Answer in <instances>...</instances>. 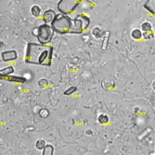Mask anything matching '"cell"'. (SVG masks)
<instances>
[{
    "label": "cell",
    "instance_id": "8",
    "mask_svg": "<svg viewBox=\"0 0 155 155\" xmlns=\"http://www.w3.org/2000/svg\"><path fill=\"white\" fill-rule=\"evenodd\" d=\"M144 6L147 11L155 16V0H147Z\"/></svg>",
    "mask_w": 155,
    "mask_h": 155
},
{
    "label": "cell",
    "instance_id": "12",
    "mask_svg": "<svg viewBox=\"0 0 155 155\" xmlns=\"http://www.w3.org/2000/svg\"><path fill=\"white\" fill-rule=\"evenodd\" d=\"M6 79L8 81H14V82H19V83H23L26 81V79L23 77H20V76H16V75H9L8 76V78L6 77Z\"/></svg>",
    "mask_w": 155,
    "mask_h": 155
},
{
    "label": "cell",
    "instance_id": "16",
    "mask_svg": "<svg viewBox=\"0 0 155 155\" xmlns=\"http://www.w3.org/2000/svg\"><path fill=\"white\" fill-rule=\"evenodd\" d=\"M54 154V147L51 144H46L43 150V155H52Z\"/></svg>",
    "mask_w": 155,
    "mask_h": 155
},
{
    "label": "cell",
    "instance_id": "18",
    "mask_svg": "<svg viewBox=\"0 0 155 155\" xmlns=\"http://www.w3.org/2000/svg\"><path fill=\"white\" fill-rule=\"evenodd\" d=\"M45 146H46V142H45L44 140L40 139L36 142V147H37V150L43 151L44 147H45Z\"/></svg>",
    "mask_w": 155,
    "mask_h": 155
},
{
    "label": "cell",
    "instance_id": "11",
    "mask_svg": "<svg viewBox=\"0 0 155 155\" xmlns=\"http://www.w3.org/2000/svg\"><path fill=\"white\" fill-rule=\"evenodd\" d=\"M106 32L105 30H102V28L99 27V26H95V28H93L92 30V35L95 38H101V37H103L106 34Z\"/></svg>",
    "mask_w": 155,
    "mask_h": 155
},
{
    "label": "cell",
    "instance_id": "13",
    "mask_svg": "<svg viewBox=\"0 0 155 155\" xmlns=\"http://www.w3.org/2000/svg\"><path fill=\"white\" fill-rule=\"evenodd\" d=\"M30 12H31V14H32L33 16H35V17H39L42 13V9L39 6L34 5V6H33L31 7Z\"/></svg>",
    "mask_w": 155,
    "mask_h": 155
},
{
    "label": "cell",
    "instance_id": "23",
    "mask_svg": "<svg viewBox=\"0 0 155 155\" xmlns=\"http://www.w3.org/2000/svg\"><path fill=\"white\" fill-rule=\"evenodd\" d=\"M45 113H49V112L47 109H42L40 111L39 114H40V117L41 118H47V117H48V116L47 115H45Z\"/></svg>",
    "mask_w": 155,
    "mask_h": 155
},
{
    "label": "cell",
    "instance_id": "21",
    "mask_svg": "<svg viewBox=\"0 0 155 155\" xmlns=\"http://www.w3.org/2000/svg\"><path fill=\"white\" fill-rule=\"evenodd\" d=\"M77 91V87L75 86H71L69 88H67V90L65 91L64 92V95H72L73 93H74Z\"/></svg>",
    "mask_w": 155,
    "mask_h": 155
},
{
    "label": "cell",
    "instance_id": "19",
    "mask_svg": "<svg viewBox=\"0 0 155 155\" xmlns=\"http://www.w3.org/2000/svg\"><path fill=\"white\" fill-rule=\"evenodd\" d=\"M141 30L143 32H147L152 30V25L149 22H144L141 24Z\"/></svg>",
    "mask_w": 155,
    "mask_h": 155
},
{
    "label": "cell",
    "instance_id": "24",
    "mask_svg": "<svg viewBox=\"0 0 155 155\" xmlns=\"http://www.w3.org/2000/svg\"><path fill=\"white\" fill-rule=\"evenodd\" d=\"M152 88H153L154 90L155 91V80L153 81V83H152Z\"/></svg>",
    "mask_w": 155,
    "mask_h": 155
},
{
    "label": "cell",
    "instance_id": "22",
    "mask_svg": "<svg viewBox=\"0 0 155 155\" xmlns=\"http://www.w3.org/2000/svg\"><path fill=\"white\" fill-rule=\"evenodd\" d=\"M38 85H39L40 88H46L47 86L48 85V81L47 80L45 79H40L38 81Z\"/></svg>",
    "mask_w": 155,
    "mask_h": 155
},
{
    "label": "cell",
    "instance_id": "17",
    "mask_svg": "<svg viewBox=\"0 0 155 155\" xmlns=\"http://www.w3.org/2000/svg\"><path fill=\"white\" fill-rule=\"evenodd\" d=\"M109 120V116L106 114H100L99 116H98V122L101 124H106L108 123Z\"/></svg>",
    "mask_w": 155,
    "mask_h": 155
},
{
    "label": "cell",
    "instance_id": "1",
    "mask_svg": "<svg viewBox=\"0 0 155 155\" xmlns=\"http://www.w3.org/2000/svg\"><path fill=\"white\" fill-rule=\"evenodd\" d=\"M53 58V47L48 44L29 43L26 47L25 62L49 67Z\"/></svg>",
    "mask_w": 155,
    "mask_h": 155
},
{
    "label": "cell",
    "instance_id": "2",
    "mask_svg": "<svg viewBox=\"0 0 155 155\" xmlns=\"http://www.w3.org/2000/svg\"><path fill=\"white\" fill-rule=\"evenodd\" d=\"M55 32L60 34H66V33H75L77 34L76 29L74 27V19L64 13L57 14V16L51 23Z\"/></svg>",
    "mask_w": 155,
    "mask_h": 155
},
{
    "label": "cell",
    "instance_id": "14",
    "mask_svg": "<svg viewBox=\"0 0 155 155\" xmlns=\"http://www.w3.org/2000/svg\"><path fill=\"white\" fill-rule=\"evenodd\" d=\"M110 34H111L110 31H106V34H105V36L103 37V41H102V50H103V51H105V50H106L107 49V47H108V44H109Z\"/></svg>",
    "mask_w": 155,
    "mask_h": 155
},
{
    "label": "cell",
    "instance_id": "3",
    "mask_svg": "<svg viewBox=\"0 0 155 155\" xmlns=\"http://www.w3.org/2000/svg\"><path fill=\"white\" fill-rule=\"evenodd\" d=\"M54 30L51 25L47 23H44L40 25L37 27L33 29L32 33L33 36L37 38V40L40 44H48L53 38Z\"/></svg>",
    "mask_w": 155,
    "mask_h": 155
},
{
    "label": "cell",
    "instance_id": "6",
    "mask_svg": "<svg viewBox=\"0 0 155 155\" xmlns=\"http://www.w3.org/2000/svg\"><path fill=\"white\" fill-rule=\"evenodd\" d=\"M2 60L4 62H9L17 59V53L15 50H10V51H3L1 54Z\"/></svg>",
    "mask_w": 155,
    "mask_h": 155
},
{
    "label": "cell",
    "instance_id": "7",
    "mask_svg": "<svg viewBox=\"0 0 155 155\" xmlns=\"http://www.w3.org/2000/svg\"><path fill=\"white\" fill-rule=\"evenodd\" d=\"M56 16H57V14H56L54 10H53V9H47L44 13L42 19H43L44 23H47V24L50 23L51 24L56 17Z\"/></svg>",
    "mask_w": 155,
    "mask_h": 155
},
{
    "label": "cell",
    "instance_id": "10",
    "mask_svg": "<svg viewBox=\"0 0 155 155\" xmlns=\"http://www.w3.org/2000/svg\"><path fill=\"white\" fill-rule=\"evenodd\" d=\"M14 72H15V69L13 66H8L0 70V76L8 77L11 75L12 74H13Z\"/></svg>",
    "mask_w": 155,
    "mask_h": 155
},
{
    "label": "cell",
    "instance_id": "25",
    "mask_svg": "<svg viewBox=\"0 0 155 155\" xmlns=\"http://www.w3.org/2000/svg\"><path fill=\"white\" fill-rule=\"evenodd\" d=\"M86 133H87V134H92V133L91 130H88L87 131H86Z\"/></svg>",
    "mask_w": 155,
    "mask_h": 155
},
{
    "label": "cell",
    "instance_id": "9",
    "mask_svg": "<svg viewBox=\"0 0 155 155\" xmlns=\"http://www.w3.org/2000/svg\"><path fill=\"white\" fill-rule=\"evenodd\" d=\"M102 86L104 89H109L115 87V81L112 78H106L102 81Z\"/></svg>",
    "mask_w": 155,
    "mask_h": 155
},
{
    "label": "cell",
    "instance_id": "20",
    "mask_svg": "<svg viewBox=\"0 0 155 155\" xmlns=\"http://www.w3.org/2000/svg\"><path fill=\"white\" fill-rule=\"evenodd\" d=\"M154 37V33L153 30L147 31V32H143V38L145 40H151Z\"/></svg>",
    "mask_w": 155,
    "mask_h": 155
},
{
    "label": "cell",
    "instance_id": "15",
    "mask_svg": "<svg viewBox=\"0 0 155 155\" xmlns=\"http://www.w3.org/2000/svg\"><path fill=\"white\" fill-rule=\"evenodd\" d=\"M131 36L134 40H140L143 37V33L139 29H134L131 33Z\"/></svg>",
    "mask_w": 155,
    "mask_h": 155
},
{
    "label": "cell",
    "instance_id": "5",
    "mask_svg": "<svg viewBox=\"0 0 155 155\" xmlns=\"http://www.w3.org/2000/svg\"><path fill=\"white\" fill-rule=\"evenodd\" d=\"M74 27L76 29L77 34L85 32L90 25V18L85 14H79L74 19Z\"/></svg>",
    "mask_w": 155,
    "mask_h": 155
},
{
    "label": "cell",
    "instance_id": "4",
    "mask_svg": "<svg viewBox=\"0 0 155 155\" xmlns=\"http://www.w3.org/2000/svg\"><path fill=\"white\" fill-rule=\"evenodd\" d=\"M82 0H60L58 3V11L64 14H70L81 4Z\"/></svg>",
    "mask_w": 155,
    "mask_h": 155
}]
</instances>
